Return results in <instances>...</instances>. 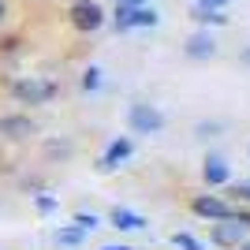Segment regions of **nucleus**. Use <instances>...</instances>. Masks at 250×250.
<instances>
[{
	"mask_svg": "<svg viewBox=\"0 0 250 250\" xmlns=\"http://www.w3.org/2000/svg\"><path fill=\"white\" fill-rule=\"evenodd\" d=\"M161 15L146 4H116V30H138V26H157Z\"/></svg>",
	"mask_w": 250,
	"mask_h": 250,
	"instance_id": "f257e3e1",
	"label": "nucleus"
},
{
	"mask_svg": "<svg viewBox=\"0 0 250 250\" xmlns=\"http://www.w3.org/2000/svg\"><path fill=\"white\" fill-rule=\"evenodd\" d=\"M11 94L19 97L22 104H45L56 97V83H49V79H19V83H11Z\"/></svg>",
	"mask_w": 250,
	"mask_h": 250,
	"instance_id": "f03ea898",
	"label": "nucleus"
},
{
	"mask_svg": "<svg viewBox=\"0 0 250 250\" xmlns=\"http://www.w3.org/2000/svg\"><path fill=\"white\" fill-rule=\"evenodd\" d=\"M67 19H71V26H75V30L90 34V30H101L104 11H101V4H97V0H75V4H71V11H67Z\"/></svg>",
	"mask_w": 250,
	"mask_h": 250,
	"instance_id": "7ed1b4c3",
	"label": "nucleus"
},
{
	"mask_svg": "<svg viewBox=\"0 0 250 250\" xmlns=\"http://www.w3.org/2000/svg\"><path fill=\"white\" fill-rule=\"evenodd\" d=\"M127 124L135 135H157L161 127H165V112L153 108V104H131V112H127Z\"/></svg>",
	"mask_w": 250,
	"mask_h": 250,
	"instance_id": "20e7f679",
	"label": "nucleus"
},
{
	"mask_svg": "<svg viewBox=\"0 0 250 250\" xmlns=\"http://www.w3.org/2000/svg\"><path fill=\"white\" fill-rule=\"evenodd\" d=\"M247 231L250 228L235 217V213H231V217H224V220L213 224V243H217V247H239V243L247 239Z\"/></svg>",
	"mask_w": 250,
	"mask_h": 250,
	"instance_id": "39448f33",
	"label": "nucleus"
},
{
	"mask_svg": "<svg viewBox=\"0 0 250 250\" xmlns=\"http://www.w3.org/2000/svg\"><path fill=\"white\" fill-rule=\"evenodd\" d=\"M190 209H194L198 217H206V220H224V217L235 213V209H231L224 198H217V194H202V198H194V206H190Z\"/></svg>",
	"mask_w": 250,
	"mask_h": 250,
	"instance_id": "423d86ee",
	"label": "nucleus"
},
{
	"mask_svg": "<svg viewBox=\"0 0 250 250\" xmlns=\"http://www.w3.org/2000/svg\"><path fill=\"white\" fill-rule=\"evenodd\" d=\"M0 135L11 138V142H19V138L38 135V127H34L30 116H4V120H0Z\"/></svg>",
	"mask_w": 250,
	"mask_h": 250,
	"instance_id": "0eeeda50",
	"label": "nucleus"
},
{
	"mask_svg": "<svg viewBox=\"0 0 250 250\" xmlns=\"http://www.w3.org/2000/svg\"><path fill=\"white\" fill-rule=\"evenodd\" d=\"M187 56L190 60H209V56H217V42H213V34L198 30L187 38Z\"/></svg>",
	"mask_w": 250,
	"mask_h": 250,
	"instance_id": "6e6552de",
	"label": "nucleus"
},
{
	"mask_svg": "<svg viewBox=\"0 0 250 250\" xmlns=\"http://www.w3.org/2000/svg\"><path fill=\"white\" fill-rule=\"evenodd\" d=\"M131 138H116V142H108V149H104V157H101V172H112L116 165H120V161H127V157H131Z\"/></svg>",
	"mask_w": 250,
	"mask_h": 250,
	"instance_id": "1a4fd4ad",
	"label": "nucleus"
},
{
	"mask_svg": "<svg viewBox=\"0 0 250 250\" xmlns=\"http://www.w3.org/2000/svg\"><path fill=\"white\" fill-rule=\"evenodd\" d=\"M112 228L120 231H142L146 228V217H138V213H131V209H112Z\"/></svg>",
	"mask_w": 250,
	"mask_h": 250,
	"instance_id": "9d476101",
	"label": "nucleus"
},
{
	"mask_svg": "<svg viewBox=\"0 0 250 250\" xmlns=\"http://www.w3.org/2000/svg\"><path fill=\"white\" fill-rule=\"evenodd\" d=\"M202 176H206L209 187H224V183H228V165H224V157H209L206 168H202Z\"/></svg>",
	"mask_w": 250,
	"mask_h": 250,
	"instance_id": "9b49d317",
	"label": "nucleus"
},
{
	"mask_svg": "<svg viewBox=\"0 0 250 250\" xmlns=\"http://www.w3.org/2000/svg\"><path fill=\"white\" fill-rule=\"evenodd\" d=\"M190 19L202 22V26H224L228 15H220V8H202V4H194V8H190Z\"/></svg>",
	"mask_w": 250,
	"mask_h": 250,
	"instance_id": "f8f14e48",
	"label": "nucleus"
},
{
	"mask_svg": "<svg viewBox=\"0 0 250 250\" xmlns=\"http://www.w3.org/2000/svg\"><path fill=\"white\" fill-rule=\"evenodd\" d=\"M83 235L86 231L79 228V224H75V228H60L56 231V243H60V247H75V243H83Z\"/></svg>",
	"mask_w": 250,
	"mask_h": 250,
	"instance_id": "ddd939ff",
	"label": "nucleus"
},
{
	"mask_svg": "<svg viewBox=\"0 0 250 250\" xmlns=\"http://www.w3.org/2000/svg\"><path fill=\"white\" fill-rule=\"evenodd\" d=\"M172 243H176L179 250H206L194 235H190V231H176V235H172Z\"/></svg>",
	"mask_w": 250,
	"mask_h": 250,
	"instance_id": "4468645a",
	"label": "nucleus"
},
{
	"mask_svg": "<svg viewBox=\"0 0 250 250\" xmlns=\"http://www.w3.org/2000/svg\"><path fill=\"white\" fill-rule=\"evenodd\" d=\"M101 86V67H86L83 71V90L90 94V90H97Z\"/></svg>",
	"mask_w": 250,
	"mask_h": 250,
	"instance_id": "2eb2a0df",
	"label": "nucleus"
},
{
	"mask_svg": "<svg viewBox=\"0 0 250 250\" xmlns=\"http://www.w3.org/2000/svg\"><path fill=\"white\" fill-rule=\"evenodd\" d=\"M75 224H79L83 231H94L97 228V217H94V213H75Z\"/></svg>",
	"mask_w": 250,
	"mask_h": 250,
	"instance_id": "dca6fc26",
	"label": "nucleus"
},
{
	"mask_svg": "<svg viewBox=\"0 0 250 250\" xmlns=\"http://www.w3.org/2000/svg\"><path fill=\"white\" fill-rule=\"evenodd\" d=\"M38 209H42V213H52V209H56V198H49V194H38Z\"/></svg>",
	"mask_w": 250,
	"mask_h": 250,
	"instance_id": "f3484780",
	"label": "nucleus"
},
{
	"mask_svg": "<svg viewBox=\"0 0 250 250\" xmlns=\"http://www.w3.org/2000/svg\"><path fill=\"white\" fill-rule=\"evenodd\" d=\"M194 4H202V8H228L231 0H194Z\"/></svg>",
	"mask_w": 250,
	"mask_h": 250,
	"instance_id": "a211bd4d",
	"label": "nucleus"
},
{
	"mask_svg": "<svg viewBox=\"0 0 250 250\" xmlns=\"http://www.w3.org/2000/svg\"><path fill=\"white\" fill-rule=\"evenodd\" d=\"M231 194H239V198H243V202H250V183H239V187L231 190Z\"/></svg>",
	"mask_w": 250,
	"mask_h": 250,
	"instance_id": "6ab92c4d",
	"label": "nucleus"
},
{
	"mask_svg": "<svg viewBox=\"0 0 250 250\" xmlns=\"http://www.w3.org/2000/svg\"><path fill=\"white\" fill-rule=\"evenodd\" d=\"M4 15H8V4H4V0H0V22H4Z\"/></svg>",
	"mask_w": 250,
	"mask_h": 250,
	"instance_id": "aec40b11",
	"label": "nucleus"
},
{
	"mask_svg": "<svg viewBox=\"0 0 250 250\" xmlns=\"http://www.w3.org/2000/svg\"><path fill=\"white\" fill-rule=\"evenodd\" d=\"M116 4H146V0H116Z\"/></svg>",
	"mask_w": 250,
	"mask_h": 250,
	"instance_id": "412c9836",
	"label": "nucleus"
},
{
	"mask_svg": "<svg viewBox=\"0 0 250 250\" xmlns=\"http://www.w3.org/2000/svg\"><path fill=\"white\" fill-rule=\"evenodd\" d=\"M101 250H131V247H101Z\"/></svg>",
	"mask_w": 250,
	"mask_h": 250,
	"instance_id": "4be33fe9",
	"label": "nucleus"
},
{
	"mask_svg": "<svg viewBox=\"0 0 250 250\" xmlns=\"http://www.w3.org/2000/svg\"><path fill=\"white\" fill-rule=\"evenodd\" d=\"M239 250H250V243H247V239H243V243H239Z\"/></svg>",
	"mask_w": 250,
	"mask_h": 250,
	"instance_id": "5701e85b",
	"label": "nucleus"
}]
</instances>
